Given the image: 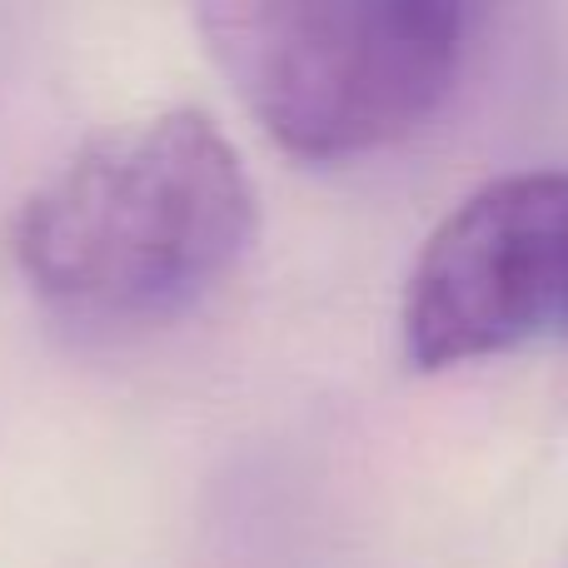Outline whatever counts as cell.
I'll return each mask as SVG.
<instances>
[{
	"mask_svg": "<svg viewBox=\"0 0 568 568\" xmlns=\"http://www.w3.org/2000/svg\"><path fill=\"white\" fill-rule=\"evenodd\" d=\"M255 240V185L195 105L85 140L16 215L20 275L50 310L135 324L185 310Z\"/></svg>",
	"mask_w": 568,
	"mask_h": 568,
	"instance_id": "obj_1",
	"label": "cell"
},
{
	"mask_svg": "<svg viewBox=\"0 0 568 568\" xmlns=\"http://www.w3.org/2000/svg\"><path fill=\"white\" fill-rule=\"evenodd\" d=\"M215 65L300 160L389 145L449 95L469 10L449 0H220L200 10Z\"/></svg>",
	"mask_w": 568,
	"mask_h": 568,
	"instance_id": "obj_2",
	"label": "cell"
},
{
	"mask_svg": "<svg viewBox=\"0 0 568 568\" xmlns=\"http://www.w3.org/2000/svg\"><path fill=\"white\" fill-rule=\"evenodd\" d=\"M568 324V170H514L449 210L404 284L399 334L449 369Z\"/></svg>",
	"mask_w": 568,
	"mask_h": 568,
	"instance_id": "obj_3",
	"label": "cell"
}]
</instances>
